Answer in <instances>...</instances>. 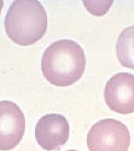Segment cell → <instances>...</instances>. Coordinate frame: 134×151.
I'll return each instance as SVG.
<instances>
[{"label": "cell", "mask_w": 134, "mask_h": 151, "mask_svg": "<svg viewBox=\"0 0 134 151\" xmlns=\"http://www.w3.org/2000/svg\"><path fill=\"white\" fill-rule=\"evenodd\" d=\"M86 55L79 44L68 39L51 44L44 52L41 70L55 86L68 87L80 80L86 69Z\"/></svg>", "instance_id": "6da1fadb"}, {"label": "cell", "mask_w": 134, "mask_h": 151, "mask_svg": "<svg viewBox=\"0 0 134 151\" xmlns=\"http://www.w3.org/2000/svg\"><path fill=\"white\" fill-rule=\"evenodd\" d=\"M5 28L15 43L28 46L37 43L45 34L48 16L37 0H16L7 11Z\"/></svg>", "instance_id": "7a4b0ae2"}, {"label": "cell", "mask_w": 134, "mask_h": 151, "mask_svg": "<svg viewBox=\"0 0 134 151\" xmlns=\"http://www.w3.org/2000/svg\"><path fill=\"white\" fill-rule=\"evenodd\" d=\"M130 134L125 124L117 120L103 119L94 124L87 137L90 151H128Z\"/></svg>", "instance_id": "3957f363"}, {"label": "cell", "mask_w": 134, "mask_h": 151, "mask_svg": "<svg viewBox=\"0 0 134 151\" xmlns=\"http://www.w3.org/2000/svg\"><path fill=\"white\" fill-rule=\"evenodd\" d=\"M25 127V115L16 103L0 101V150L9 151L18 146Z\"/></svg>", "instance_id": "277c9868"}, {"label": "cell", "mask_w": 134, "mask_h": 151, "mask_svg": "<svg viewBox=\"0 0 134 151\" xmlns=\"http://www.w3.org/2000/svg\"><path fill=\"white\" fill-rule=\"evenodd\" d=\"M105 100L113 111L121 114L134 112V75L121 72L107 81L104 90Z\"/></svg>", "instance_id": "5b68a950"}, {"label": "cell", "mask_w": 134, "mask_h": 151, "mask_svg": "<svg viewBox=\"0 0 134 151\" xmlns=\"http://www.w3.org/2000/svg\"><path fill=\"white\" fill-rule=\"evenodd\" d=\"M70 132V125L64 115L48 114L39 120L35 134L38 145L43 149L57 151L67 142Z\"/></svg>", "instance_id": "8992f818"}, {"label": "cell", "mask_w": 134, "mask_h": 151, "mask_svg": "<svg viewBox=\"0 0 134 151\" xmlns=\"http://www.w3.org/2000/svg\"><path fill=\"white\" fill-rule=\"evenodd\" d=\"M116 54L121 65L134 70V25L126 27L119 35Z\"/></svg>", "instance_id": "52a82bcc"}, {"label": "cell", "mask_w": 134, "mask_h": 151, "mask_svg": "<svg viewBox=\"0 0 134 151\" xmlns=\"http://www.w3.org/2000/svg\"><path fill=\"white\" fill-rule=\"evenodd\" d=\"M4 7V1H0V14Z\"/></svg>", "instance_id": "ba28073f"}, {"label": "cell", "mask_w": 134, "mask_h": 151, "mask_svg": "<svg viewBox=\"0 0 134 151\" xmlns=\"http://www.w3.org/2000/svg\"><path fill=\"white\" fill-rule=\"evenodd\" d=\"M78 151L77 150H67V151Z\"/></svg>", "instance_id": "9c48e42d"}]
</instances>
